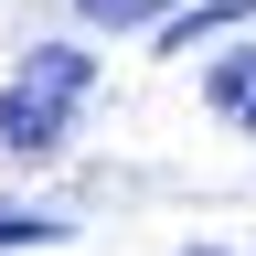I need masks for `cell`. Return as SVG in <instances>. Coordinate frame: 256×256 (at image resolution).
I'll use <instances>...</instances> for the list:
<instances>
[{
	"label": "cell",
	"instance_id": "5",
	"mask_svg": "<svg viewBox=\"0 0 256 256\" xmlns=\"http://www.w3.org/2000/svg\"><path fill=\"white\" fill-rule=\"evenodd\" d=\"M54 224H32V214H0V246H43Z\"/></svg>",
	"mask_w": 256,
	"mask_h": 256
},
{
	"label": "cell",
	"instance_id": "2",
	"mask_svg": "<svg viewBox=\"0 0 256 256\" xmlns=\"http://www.w3.org/2000/svg\"><path fill=\"white\" fill-rule=\"evenodd\" d=\"M203 96H214L224 128H256V54H224L214 75H203Z\"/></svg>",
	"mask_w": 256,
	"mask_h": 256
},
{
	"label": "cell",
	"instance_id": "1",
	"mask_svg": "<svg viewBox=\"0 0 256 256\" xmlns=\"http://www.w3.org/2000/svg\"><path fill=\"white\" fill-rule=\"evenodd\" d=\"M86 86H96V64H86L75 43H32L22 75L0 86V160H43V150H64Z\"/></svg>",
	"mask_w": 256,
	"mask_h": 256
},
{
	"label": "cell",
	"instance_id": "3",
	"mask_svg": "<svg viewBox=\"0 0 256 256\" xmlns=\"http://www.w3.org/2000/svg\"><path fill=\"white\" fill-rule=\"evenodd\" d=\"M224 22H246V0H203V11H182L171 32H160V54H192L203 32H224Z\"/></svg>",
	"mask_w": 256,
	"mask_h": 256
},
{
	"label": "cell",
	"instance_id": "4",
	"mask_svg": "<svg viewBox=\"0 0 256 256\" xmlns=\"http://www.w3.org/2000/svg\"><path fill=\"white\" fill-rule=\"evenodd\" d=\"M75 11L86 22H150V11H171V0H75ZM182 11H192V0H182Z\"/></svg>",
	"mask_w": 256,
	"mask_h": 256
}]
</instances>
